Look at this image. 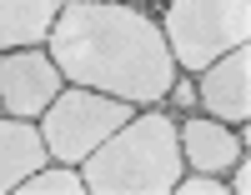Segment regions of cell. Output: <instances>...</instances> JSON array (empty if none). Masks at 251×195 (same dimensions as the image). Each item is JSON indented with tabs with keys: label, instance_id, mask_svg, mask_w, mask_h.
<instances>
[{
	"label": "cell",
	"instance_id": "cell-1",
	"mask_svg": "<svg viewBox=\"0 0 251 195\" xmlns=\"http://www.w3.org/2000/svg\"><path fill=\"white\" fill-rule=\"evenodd\" d=\"M46 50L66 85H86L131 105H166L181 80L161 25L146 10L116 0H66Z\"/></svg>",
	"mask_w": 251,
	"mask_h": 195
},
{
	"label": "cell",
	"instance_id": "cell-2",
	"mask_svg": "<svg viewBox=\"0 0 251 195\" xmlns=\"http://www.w3.org/2000/svg\"><path fill=\"white\" fill-rule=\"evenodd\" d=\"M181 135L166 105H141L116 135H106L86 160L80 175L96 195H166L181 180Z\"/></svg>",
	"mask_w": 251,
	"mask_h": 195
},
{
	"label": "cell",
	"instance_id": "cell-3",
	"mask_svg": "<svg viewBox=\"0 0 251 195\" xmlns=\"http://www.w3.org/2000/svg\"><path fill=\"white\" fill-rule=\"evenodd\" d=\"M176 70L201 75L211 60L251 40V0H171L156 20Z\"/></svg>",
	"mask_w": 251,
	"mask_h": 195
},
{
	"label": "cell",
	"instance_id": "cell-4",
	"mask_svg": "<svg viewBox=\"0 0 251 195\" xmlns=\"http://www.w3.org/2000/svg\"><path fill=\"white\" fill-rule=\"evenodd\" d=\"M141 110L131 100H116V95H100V90H86V85H66L46 110H40V135H46V150L50 160H66V165H80L91 150L116 135Z\"/></svg>",
	"mask_w": 251,
	"mask_h": 195
},
{
	"label": "cell",
	"instance_id": "cell-5",
	"mask_svg": "<svg viewBox=\"0 0 251 195\" xmlns=\"http://www.w3.org/2000/svg\"><path fill=\"white\" fill-rule=\"evenodd\" d=\"M66 90V75L50 60L46 45H20L0 50V115L15 120H40V110Z\"/></svg>",
	"mask_w": 251,
	"mask_h": 195
},
{
	"label": "cell",
	"instance_id": "cell-6",
	"mask_svg": "<svg viewBox=\"0 0 251 195\" xmlns=\"http://www.w3.org/2000/svg\"><path fill=\"white\" fill-rule=\"evenodd\" d=\"M196 100L211 120L246 130V120H251V45H236V50H226L221 60L206 65Z\"/></svg>",
	"mask_w": 251,
	"mask_h": 195
},
{
	"label": "cell",
	"instance_id": "cell-7",
	"mask_svg": "<svg viewBox=\"0 0 251 195\" xmlns=\"http://www.w3.org/2000/svg\"><path fill=\"white\" fill-rule=\"evenodd\" d=\"M176 135H181V160L186 170H206V175H226L236 165V155L246 150V130L236 135L231 125H221L211 115H191V120H176Z\"/></svg>",
	"mask_w": 251,
	"mask_h": 195
},
{
	"label": "cell",
	"instance_id": "cell-8",
	"mask_svg": "<svg viewBox=\"0 0 251 195\" xmlns=\"http://www.w3.org/2000/svg\"><path fill=\"white\" fill-rule=\"evenodd\" d=\"M46 160H50V150H46V135H40L35 120L0 115V195H10L25 175H35Z\"/></svg>",
	"mask_w": 251,
	"mask_h": 195
},
{
	"label": "cell",
	"instance_id": "cell-9",
	"mask_svg": "<svg viewBox=\"0 0 251 195\" xmlns=\"http://www.w3.org/2000/svg\"><path fill=\"white\" fill-rule=\"evenodd\" d=\"M66 0H0V50L46 45Z\"/></svg>",
	"mask_w": 251,
	"mask_h": 195
},
{
	"label": "cell",
	"instance_id": "cell-10",
	"mask_svg": "<svg viewBox=\"0 0 251 195\" xmlns=\"http://www.w3.org/2000/svg\"><path fill=\"white\" fill-rule=\"evenodd\" d=\"M15 190H20V195H80V190H86V175H80V165L46 160L35 175H25Z\"/></svg>",
	"mask_w": 251,
	"mask_h": 195
},
{
	"label": "cell",
	"instance_id": "cell-11",
	"mask_svg": "<svg viewBox=\"0 0 251 195\" xmlns=\"http://www.w3.org/2000/svg\"><path fill=\"white\" fill-rule=\"evenodd\" d=\"M116 5H151V0H116Z\"/></svg>",
	"mask_w": 251,
	"mask_h": 195
}]
</instances>
